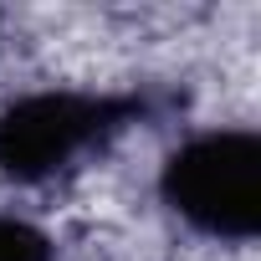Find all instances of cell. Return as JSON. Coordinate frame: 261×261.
I'll return each mask as SVG.
<instances>
[{
  "mask_svg": "<svg viewBox=\"0 0 261 261\" xmlns=\"http://www.w3.org/2000/svg\"><path fill=\"white\" fill-rule=\"evenodd\" d=\"M169 210L205 236L251 241L261 225V144L251 128H215L179 144L159 179Z\"/></svg>",
  "mask_w": 261,
  "mask_h": 261,
  "instance_id": "cell-1",
  "label": "cell"
},
{
  "mask_svg": "<svg viewBox=\"0 0 261 261\" xmlns=\"http://www.w3.org/2000/svg\"><path fill=\"white\" fill-rule=\"evenodd\" d=\"M128 118H134V102L72 87H41L11 97L0 108V174L16 185L51 179L72 159L102 149Z\"/></svg>",
  "mask_w": 261,
  "mask_h": 261,
  "instance_id": "cell-2",
  "label": "cell"
},
{
  "mask_svg": "<svg viewBox=\"0 0 261 261\" xmlns=\"http://www.w3.org/2000/svg\"><path fill=\"white\" fill-rule=\"evenodd\" d=\"M0 261H51V241L21 215H0Z\"/></svg>",
  "mask_w": 261,
  "mask_h": 261,
  "instance_id": "cell-3",
  "label": "cell"
}]
</instances>
